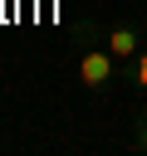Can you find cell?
<instances>
[{"instance_id": "obj_1", "label": "cell", "mask_w": 147, "mask_h": 156, "mask_svg": "<svg viewBox=\"0 0 147 156\" xmlns=\"http://www.w3.org/2000/svg\"><path fill=\"white\" fill-rule=\"evenodd\" d=\"M78 34H83V44H78V58H74V68H78V83H83L88 93H108V88L123 78V68H118V58L108 54V44L98 39V29H93V24H83Z\"/></svg>"}, {"instance_id": "obj_2", "label": "cell", "mask_w": 147, "mask_h": 156, "mask_svg": "<svg viewBox=\"0 0 147 156\" xmlns=\"http://www.w3.org/2000/svg\"><path fill=\"white\" fill-rule=\"evenodd\" d=\"M103 44H108V54L118 58V68L127 73V68H132V58L142 54V44H147V34H142L137 24H113V29L103 34Z\"/></svg>"}, {"instance_id": "obj_3", "label": "cell", "mask_w": 147, "mask_h": 156, "mask_svg": "<svg viewBox=\"0 0 147 156\" xmlns=\"http://www.w3.org/2000/svg\"><path fill=\"white\" fill-rule=\"evenodd\" d=\"M132 146H137V151H147V107L132 117Z\"/></svg>"}]
</instances>
